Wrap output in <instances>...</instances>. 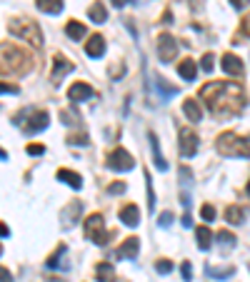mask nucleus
<instances>
[{
  "label": "nucleus",
  "instance_id": "40",
  "mask_svg": "<svg viewBox=\"0 0 250 282\" xmlns=\"http://www.w3.org/2000/svg\"><path fill=\"white\" fill-rule=\"evenodd\" d=\"M0 282H13V275L5 267H0Z\"/></svg>",
  "mask_w": 250,
  "mask_h": 282
},
{
  "label": "nucleus",
  "instance_id": "25",
  "mask_svg": "<svg viewBox=\"0 0 250 282\" xmlns=\"http://www.w3.org/2000/svg\"><path fill=\"white\" fill-rule=\"evenodd\" d=\"M95 275H98V280L100 282H113V265L110 262H100L98 267H95Z\"/></svg>",
  "mask_w": 250,
  "mask_h": 282
},
{
  "label": "nucleus",
  "instance_id": "8",
  "mask_svg": "<svg viewBox=\"0 0 250 282\" xmlns=\"http://www.w3.org/2000/svg\"><path fill=\"white\" fill-rule=\"evenodd\" d=\"M178 140H180V155L183 158H193L195 152H198V147H200V140H198V135L190 130V128H180V133H178Z\"/></svg>",
  "mask_w": 250,
  "mask_h": 282
},
{
  "label": "nucleus",
  "instance_id": "27",
  "mask_svg": "<svg viewBox=\"0 0 250 282\" xmlns=\"http://www.w3.org/2000/svg\"><path fill=\"white\" fill-rule=\"evenodd\" d=\"M235 275V270L233 267H208V277H213V280H225V277H233Z\"/></svg>",
  "mask_w": 250,
  "mask_h": 282
},
{
  "label": "nucleus",
  "instance_id": "47",
  "mask_svg": "<svg viewBox=\"0 0 250 282\" xmlns=\"http://www.w3.org/2000/svg\"><path fill=\"white\" fill-rule=\"evenodd\" d=\"M248 195H250V182H248Z\"/></svg>",
  "mask_w": 250,
  "mask_h": 282
},
{
  "label": "nucleus",
  "instance_id": "42",
  "mask_svg": "<svg viewBox=\"0 0 250 282\" xmlns=\"http://www.w3.org/2000/svg\"><path fill=\"white\" fill-rule=\"evenodd\" d=\"M243 35H248V38H250V15L243 20Z\"/></svg>",
  "mask_w": 250,
  "mask_h": 282
},
{
  "label": "nucleus",
  "instance_id": "3",
  "mask_svg": "<svg viewBox=\"0 0 250 282\" xmlns=\"http://www.w3.org/2000/svg\"><path fill=\"white\" fill-rule=\"evenodd\" d=\"M218 152L225 158H250V138L238 133H223L218 138Z\"/></svg>",
  "mask_w": 250,
  "mask_h": 282
},
{
  "label": "nucleus",
  "instance_id": "2",
  "mask_svg": "<svg viewBox=\"0 0 250 282\" xmlns=\"http://www.w3.org/2000/svg\"><path fill=\"white\" fill-rule=\"evenodd\" d=\"M30 55L15 43H0V73L5 75H25L30 70Z\"/></svg>",
  "mask_w": 250,
  "mask_h": 282
},
{
  "label": "nucleus",
  "instance_id": "28",
  "mask_svg": "<svg viewBox=\"0 0 250 282\" xmlns=\"http://www.w3.org/2000/svg\"><path fill=\"white\" fill-rule=\"evenodd\" d=\"M65 250H68V247H65V245H60V247H58L55 253H53V255H50V257H48V260H45V267H48V270H55V267L60 265L58 260H60L63 255H65Z\"/></svg>",
  "mask_w": 250,
  "mask_h": 282
},
{
  "label": "nucleus",
  "instance_id": "34",
  "mask_svg": "<svg viewBox=\"0 0 250 282\" xmlns=\"http://www.w3.org/2000/svg\"><path fill=\"white\" fill-rule=\"evenodd\" d=\"M158 225H163V227H170V225H173V212H170V210H165V212L158 217Z\"/></svg>",
  "mask_w": 250,
  "mask_h": 282
},
{
  "label": "nucleus",
  "instance_id": "33",
  "mask_svg": "<svg viewBox=\"0 0 250 282\" xmlns=\"http://www.w3.org/2000/svg\"><path fill=\"white\" fill-rule=\"evenodd\" d=\"M20 87L18 85H8V83H0V95H18Z\"/></svg>",
  "mask_w": 250,
  "mask_h": 282
},
{
  "label": "nucleus",
  "instance_id": "20",
  "mask_svg": "<svg viewBox=\"0 0 250 282\" xmlns=\"http://www.w3.org/2000/svg\"><path fill=\"white\" fill-rule=\"evenodd\" d=\"M35 5L43 10V13H48V15H58L63 8V0H35Z\"/></svg>",
  "mask_w": 250,
  "mask_h": 282
},
{
  "label": "nucleus",
  "instance_id": "29",
  "mask_svg": "<svg viewBox=\"0 0 250 282\" xmlns=\"http://www.w3.org/2000/svg\"><path fill=\"white\" fill-rule=\"evenodd\" d=\"M145 182H148V210L153 212L155 210V193H153V182H150V175L145 172Z\"/></svg>",
  "mask_w": 250,
  "mask_h": 282
},
{
  "label": "nucleus",
  "instance_id": "26",
  "mask_svg": "<svg viewBox=\"0 0 250 282\" xmlns=\"http://www.w3.org/2000/svg\"><path fill=\"white\" fill-rule=\"evenodd\" d=\"M88 15H90V20H93V23H98V25L108 20V10H105V5H100V3H95L93 8L88 10Z\"/></svg>",
  "mask_w": 250,
  "mask_h": 282
},
{
  "label": "nucleus",
  "instance_id": "5",
  "mask_svg": "<svg viewBox=\"0 0 250 282\" xmlns=\"http://www.w3.org/2000/svg\"><path fill=\"white\" fill-rule=\"evenodd\" d=\"M15 120H18V125H23V133L35 135V133H40V130L48 128V120H50V117H48L45 110H23Z\"/></svg>",
  "mask_w": 250,
  "mask_h": 282
},
{
  "label": "nucleus",
  "instance_id": "31",
  "mask_svg": "<svg viewBox=\"0 0 250 282\" xmlns=\"http://www.w3.org/2000/svg\"><path fill=\"white\" fill-rule=\"evenodd\" d=\"M200 212H203V220H205V223H213V220H215V207H213V205H203Z\"/></svg>",
  "mask_w": 250,
  "mask_h": 282
},
{
  "label": "nucleus",
  "instance_id": "17",
  "mask_svg": "<svg viewBox=\"0 0 250 282\" xmlns=\"http://www.w3.org/2000/svg\"><path fill=\"white\" fill-rule=\"evenodd\" d=\"M178 75L188 80V83H193L195 80V75H198V65H195V60H183L180 65H178Z\"/></svg>",
  "mask_w": 250,
  "mask_h": 282
},
{
  "label": "nucleus",
  "instance_id": "16",
  "mask_svg": "<svg viewBox=\"0 0 250 282\" xmlns=\"http://www.w3.org/2000/svg\"><path fill=\"white\" fill-rule=\"evenodd\" d=\"M65 35L70 38V40H83L85 35H88V28L83 25V23H78V20H68V25H65Z\"/></svg>",
  "mask_w": 250,
  "mask_h": 282
},
{
  "label": "nucleus",
  "instance_id": "35",
  "mask_svg": "<svg viewBox=\"0 0 250 282\" xmlns=\"http://www.w3.org/2000/svg\"><path fill=\"white\" fill-rule=\"evenodd\" d=\"M68 142H70V145H83V147H85V145H90V142H88V135H70Z\"/></svg>",
  "mask_w": 250,
  "mask_h": 282
},
{
  "label": "nucleus",
  "instance_id": "37",
  "mask_svg": "<svg viewBox=\"0 0 250 282\" xmlns=\"http://www.w3.org/2000/svg\"><path fill=\"white\" fill-rule=\"evenodd\" d=\"M180 272H183V280L185 282L193 280V267H190V262H183V265H180Z\"/></svg>",
  "mask_w": 250,
  "mask_h": 282
},
{
  "label": "nucleus",
  "instance_id": "13",
  "mask_svg": "<svg viewBox=\"0 0 250 282\" xmlns=\"http://www.w3.org/2000/svg\"><path fill=\"white\" fill-rule=\"evenodd\" d=\"M220 65H223V70H225L228 75H243V70H245V68H243V60L238 55H233V53H225Z\"/></svg>",
  "mask_w": 250,
  "mask_h": 282
},
{
  "label": "nucleus",
  "instance_id": "10",
  "mask_svg": "<svg viewBox=\"0 0 250 282\" xmlns=\"http://www.w3.org/2000/svg\"><path fill=\"white\" fill-rule=\"evenodd\" d=\"M138 253H140V240L138 237H128L123 245L115 250V257L118 260H135Z\"/></svg>",
  "mask_w": 250,
  "mask_h": 282
},
{
  "label": "nucleus",
  "instance_id": "14",
  "mask_svg": "<svg viewBox=\"0 0 250 282\" xmlns=\"http://www.w3.org/2000/svg\"><path fill=\"white\" fill-rule=\"evenodd\" d=\"M73 68H75V65H73L70 60H65V57L58 55L55 57V68H53V83H58V80H63L68 73H73Z\"/></svg>",
  "mask_w": 250,
  "mask_h": 282
},
{
  "label": "nucleus",
  "instance_id": "15",
  "mask_svg": "<svg viewBox=\"0 0 250 282\" xmlns=\"http://www.w3.org/2000/svg\"><path fill=\"white\" fill-rule=\"evenodd\" d=\"M85 53L90 57L105 55V40H103V35H93V38L85 43Z\"/></svg>",
  "mask_w": 250,
  "mask_h": 282
},
{
  "label": "nucleus",
  "instance_id": "11",
  "mask_svg": "<svg viewBox=\"0 0 250 282\" xmlns=\"http://www.w3.org/2000/svg\"><path fill=\"white\" fill-rule=\"evenodd\" d=\"M95 92H93V87L88 83H75L70 90H68V98L73 100V103H83V100H90Z\"/></svg>",
  "mask_w": 250,
  "mask_h": 282
},
{
  "label": "nucleus",
  "instance_id": "23",
  "mask_svg": "<svg viewBox=\"0 0 250 282\" xmlns=\"http://www.w3.org/2000/svg\"><path fill=\"white\" fill-rule=\"evenodd\" d=\"M148 140H150V147H153L155 168H158V170H168V163H165V158L160 155V147H158V138H155V133H150V135H148Z\"/></svg>",
  "mask_w": 250,
  "mask_h": 282
},
{
  "label": "nucleus",
  "instance_id": "4",
  "mask_svg": "<svg viewBox=\"0 0 250 282\" xmlns=\"http://www.w3.org/2000/svg\"><path fill=\"white\" fill-rule=\"evenodd\" d=\"M10 33H13L15 38L30 43L33 48H40V45H43V33L38 28V23H33V20H13V23H10Z\"/></svg>",
  "mask_w": 250,
  "mask_h": 282
},
{
  "label": "nucleus",
  "instance_id": "22",
  "mask_svg": "<svg viewBox=\"0 0 250 282\" xmlns=\"http://www.w3.org/2000/svg\"><path fill=\"white\" fill-rule=\"evenodd\" d=\"M195 237H198V247L200 250H210V242H213V232L208 230V227H198L195 230Z\"/></svg>",
  "mask_w": 250,
  "mask_h": 282
},
{
  "label": "nucleus",
  "instance_id": "43",
  "mask_svg": "<svg viewBox=\"0 0 250 282\" xmlns=\"http://www.w3.org/2000/svg\"><path fill=\"white\" fill-rule=\"evenodd\" d=\"M8 235H10V230H8V227L0 223V237H8Z\"/></svg>",
  "mask_w": 250,
  "mask_h": 282
},
{
  "label": "nucleus",
  "instance_id": "12",
  "mask_svg": "<svg viewBox=\"0 0 250 282\" xmlns=\"http://www.w3.org/2000/svg\"><path fill=\"white\" fill-rule=\"evenodd\" d=\"M120 223H125L128 227H138V225H140V210H138V205L128 202L125 207H120Z\"/></svg>",
  "mask_w": 250,
  "mask_h": 282
},
{
  "label": "nucleus",
  "instance_id": "1",
  "mask_svg": "<svg viewBox=\"0 0 250 282\" xmlns=\"http://www.w3.org/2000/svg\"><path fill=\"white\" fill-rule=\"evenodd\" d=\"M200 98L208 103L215 117H230L245 108L243 87L235 83H208L200 87Z\"/></svg>",
  "mask_w": 250,
  "mask_h": 282
},
{
  "label": "nucleus",
  "instance_id": "30",
  "mask_svg": "<svg viewBox=\"0 0 250 282\" xmlns=\"http://www.w3.org/2000/svg\"><path fill=\"white\" fill-rule=\"evenodd\" d=\"M155 270L160 275H168V272H173V262H170V260H158Z\"/></svg>",
  "mask_w": 250,
  "mask_h": 282
},
{
  "label": "nucleus",
  "instance_id": "21",
  "mask_svg": "<svg viewBox=\"0 0 250 282\" xmlns=\"http://www.w3.org/2000/svg\"><path fill=\"white\" fill-rule=\"evenodd\" d=\"M225 220H228L230 225H240V223H245V210H240L238 205H230V207L225 210Z\"/></svg>",
  "mask_w": 250,
  "mask_h": 282
},
{
  "label": "nucleus",
  "instance_id": "32",
  "mask_svg": "<svg viewBox=\"0 0 250 282\" xmlns=\"http://www.w3.org/2000/svg\"><path fill=\"white\" fill-rule=\"evenodd\" d=\"M213 68H215V55H213V53L203 55V70H205V73H213Z\"/></svg>",
  "mask_w": 250,
  "mask_h": 282
},
{
  "label": "nucleus",
  "instance_id": "7",
  "mask_svg": "<svg viewBox=\"0 0 250 282\" xmlns=\"http://www.w3.org/2000/svg\"><path fill=\"white\" fill-rule=\"evenodd\" d=\"M108 168L115 170V172H128V170L135 168V160H133V155L128 152V150H123V147H115L110 155H108Z\"/></svg>",
  "mask_w": 250,
  "mask_h": 282
},
{
  "label": "nucleus",
  "instance_id": "36",
  "mask_svg": "<svg viewBox=\"0 0 250 282\" xmlns=\"http://www.w3.org/2000/svg\"><path fill=\"white\" fill-rule=\"evenodd\" d=\"M108 193H110V195H123V193H125V182H113V185L108 187Z\"/></svg>",
  "mask_w": 250,
  "mask_h": 282
},
{
  "label": "nucleus",
  "instance_id": "6",
  "mask_svg": "<svg viewBox=\"0 0 250 282\" xmlns=\"http://www.w3.org/2000/svg\"><path fill=\"white\" fill-rule=\"evenodd\" d=\"M85 237L93 240L95 245H108L110 232L105 230V220H103L100 212H95V215H90V217L85 220Z\"/></svg>",
  "mask_w": 250,
  "mask_h": 282
},
{
  "label": "nucleus",
  "instance_id": "24",
  "mask_svg": "<svg viewBox=\"0 0 250 282\" xmlns=\"http://www.w3.org/2000/svg\"><path fill=\"white\" fill-rule=\"evenodd\" d=\"M83 212V202H70V207L63 212V220H65V225L70 227L73 223H75V217Z\"/></svg>",
  "mask_w": 250,
  "mask_h": 282
},
{
  "label": "nucleus",
  "instance_id": "38",
  "mask_svg": "<svg viewBox=\"0 0 250 282\" xmlns=\"http://www.w3.org/2000/svg\"><path fill=\"white\" fill-rule=\"evenodd\" d=\"M218 240H223V242H225V245H230V247L235 245V237H233L230 232H218Z\"/></svg>",
  "mask_w": 250,
  "mask_h": 282
},
{
  "label": "nucleus",
  "instance_id": "9",
  "mask_svg": "<svg viewBox=\"0 0 250 282\" xmlns=\"http://www.w3.org/2000/svg\"><path fill=\"white\" fill-rule=\"evenodd\" d=\"M158 55H160L163 62H173V60H175V55H178V43H175L173 35L165 33V35L158 38Z\"/></svg>",
  "mask_w": 250,
  "mask_h": 282
},
{
  "label": "nucleus",
  "instance_id": "44",
  "mask_svg": "<svg viewBox=\"0 0 250 282\" xmlns=\"http://www.w3.org/2000/svg\"><path fill=\"white\" fill-rule=\"evenodd\" d=\"M110 3H113V5H115V8H123V5H128V3H130V0H110Z\"/></svg>",
  "mask_w": 250,
  "mask_h": 282
},
{
  "label": "nucleus",
  "instance_id": "41",
  "mask_svg": "<svg viewBox=\"0 0 250 282\" xmlns=\"http://www.w3.org/2000/svg\"><path fill=\"white\" fill-rule=\"evenodd\" d=\"M230 3H233V8H238V10H240V8H245V5H248L250 0H230Z\"/></svg>",
  "mask_w": 250,
  "mask_h": 282
},
{
  "label": "nucleus",
  "instance_id": "46",
  "mask_svg": "<svg viewBox=\"0 0 250 282\" xmlns=\"http://www.w3.org/2000/svg\"><path fill=\"white\" fill-rule=\"evenodd\" d=\"M0 160H8V152H5V150H0Z\"/></svg>",
  "mask_w": 250,
  "mask_h": 282
},
{
  "label": "nucleus",
  "instance_id": "39",
  "mask_svg": "<svg viewBox=\"0 0 250 282\" xmlns=\"http://www.w3.org/2000/svg\"><path fill=\"white\" fill-rule=\"evenodd\" d=\"M28 152H30V155H43L45 147H43V145H28Z\"/></svg>",
  "mask_w": 250,
  "mask_h": 282
},
{
  "label": "nucleus",
  "instance_id": "18",
  "mask_svg": "<svg viewBox=\"0 0 250 282\" xmlns=\"http://www.w3.org/2000/svg\"><path fill=\"white\" fill-rule=\"evenodd\" d=\"M183 113L190 122H200V117H203V110H200V105L193 100V98H188L185 103H183Z\"/></svg>",
  "mask_w": 250,
  "mask_h": 282
},
{
  "label": "nucleus",
  "instance_id": "45",
  "mask_svg": "<svg viewBox=\"0 0 250 282\" xmlns=\"http://www.w3.org/2000/svg\"><path fill=\"white\" fill-rule=\"evenodd\" d=\"M183 227H193V223H190V217H188V215L183 217Z\"/></svg>",
  "mask_w": 250,
  "mask_h": 282
},
{
  "label": "nucleus",
  "instance_id": "19",
  "mask_svg": "<svg viewBox=\"0 0 250 282\" xmlns=\"http://www.w3.org/2000/svg\"><path fill=\"white\" fill-rule=\"evenodd\" d=\"M58 180H63V182H68L73 190H80V185H83V177L78 175V172H73V170H58Z\"/></svg>",
  "mask_w": 250,
  "mask_h": 282
},
{
  "label": "nucleus",
  "instance_id": "48",
  "mask_svg": "<svg viewBox=\"0 0 250 282\" xmlns=\"http://www.w3.org/2000/svg\"><path fill=\"white\" fill-rule=\"evenodd\" d=\"M0 255H3V245H0Z\"/></svg>",
  "mask_w": 250,
  "mask_h": 282
}]
</instances>
